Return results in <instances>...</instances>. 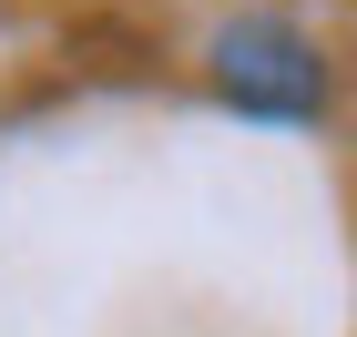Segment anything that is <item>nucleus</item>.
I'll return each instance as SVG.
<instances>
[{
  "label": "nucleus",
  "instance_id": "nucleus-1",
  "mask_svg": "<svg viewBox=\"0 0 357 337\" xmlns=\"http://www.w3.org/2000/svg\"><path fill=\"white\" fill-rule=\"evenodd\" d=\"M215 82L245 112L296 123V112L327 103V61H317V41H306L296 21H235V31H215Z\"/></svg>",
  "mask_w": 357,
  "mask_h": 337
}]
</instances>
